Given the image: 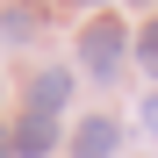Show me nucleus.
I'll use <instances>...</instances> for the list:
<instances>
[{
  "instance_id": "5",
  "label": "nucleus",
  "mask_w": 158,
  "mask_h": 158,
  "mask_svg": "<svg viewBox=\"0 0 158 158\" xmlns=\"http://www.w3.org/2000/svg\"><path fill=\"white\" fill-rule=\"evenodd\" d=\"M0 36H7V43H22V36H36V15H22V7H15V15H0Z\"/></svg>"
},
{
  "instance_id": "9",
  "label": "nucleus",
  "mask_w": 158,
  "mask_h": 158,
  "mask_svg": "<svg viewBox=\"0 0 158 158\" xmlns=\"http://www.w3.org/2000/svg\"><path fill=\"white\" fill-rule=\"evenodd\" d=\"M79 7H101V0H79Z\"/></svg>"
},
{
  "instance_id": "8",
  "label": "nucleus",
  "mask_w": 158,
  "mask_h": 158,
  "mask_svg": "<svg viewBox=\"0 0 158 158\" xmlns=\"http://www.w3.org/2000/svg\"><path fill=\"white\" fill-rule=\"evenodd\" d=\"M7 151H15V144H7V137H0V158H7Z\"/></svg>"
},
{
  "instance_id": "1",
  "label": "nucleus",
  "mask_w": 158,
  "mask_h": 158,
  "mask_svg": "<svg viewBox=\"0 0 158 158\" xmlns=\"http://www.w3.org/2000/svg\"><path fill=\"white\" fill-rule=\"evenodd\" d=\"M79 58H86V72L94 79H115L122 72V58H129V29L115 15H94L86 29H79Z\"/></svg>"
},
{
  "instance_id": "3",
  "label": "nucleus",
  "mask_w": 158,
  "mask_h": 158,
  "mask_svg": "<svg viewBox=\"0 0 158 158\" xmlns=\"http://www.w3.org/2000/svg\"><path fill=\"white\" fill-rule=\"evenodd\" d=\"M65 101H72V72H65V65H50V72L29 79V108H36V115H58Z\"/></svg>"
},
{
  "instance_id": "4",
  "label": "nucleus",
  "mask_w": 158,
  "mask_h": 158,
  "mask_svg": "<svg viewBox=\"0 0 158 158\" xmlns=\"http://www.w3.org/2000/svg\"><path fill=\"white\" fill-rule=\"evenodd\" d=\"M115 137H122V129H115L108 115H86V122L72 129V158H108V151H115Z\"/></svg>"
},
{
  "instance_id": "7",
  "label": "nucleus",
  "mask_w": 158,
  "mask_h": 158,
  "mask_svg": "<svg viewBox=\"0 0 158 158\" xmlns=\"http://www.w3.org/2000/svg\"><path fill=\"white\" fill-rule=\"evenodd\" d=\"M144 129H158V94H151V101H144Z\"/></svg>"
},
{
  "instance_id": "10",
  "label": "nucleus",
  "mask_w": 158,
  "mask_h": 158,
  "mask_svg": "<svg viewBox=\"0 0 158 158\" xmlns=\"http://www.w3.org/2000/svg\"><path fill=\"white\" fill-rule=\"evenodd\" d=\"M137 7H144V0H137Z\"/></svg>"
},
{
  "instance_id": "6",
  "label": "nucleus",
  "mask_w": 158,
  "mask_h": 158,
  "mask_svg": "<svg viewBox=\"0 0 158 158\" xmlns=\"http://www.w3.org/2000/svg\"><path fill=\"white\" fill-rule=\"evenodd\" d=\"M137 58H144V72H158V22H144V36H137Z\"/></svg>"
},
{
  "instance_id": "2",
  "label": "nucleus",
  "mask_w": 158,
  "mask_h": 158,
  "mask_svg": "<svg viewBox=\"0 0 158 158\" xmlns=\"http://www.w3.org/2000/svg\"><path fill=\"white\" fill-rule=\"evenodd\" d=\"M7 144H15V158H43L50 144H58V115H36V108H29V115L15 122V137H7Z\"/></svg>"
}]
</instances>
